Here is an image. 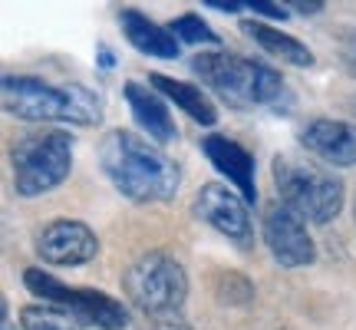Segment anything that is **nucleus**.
Instances as JSON below:
<instances>
[{
  "instance_id": "nucleus-1",
  "label": "nucleus",
  "mask_w": 356,
  "mask_h": 330,
  "mask_svg": "<svg viewBox=\"0 0 356 330\" xmlns=\"http://www.w3.org/2000/svg\"><path fill=\"white\" fill-rule=\"evenodd\" d=\"M99 165L129 202H168L181 185V168L155 142L129 129H113L99 142Z\"/></svg>"
},
{
  "instance_id": "nucleus-2",
  "label": "nucleus",
  "mask_w": 356,
  "mask_h": 330,
  "mask_svg": "<svg viewBox=\"0 0 356 330\" xmlns=\"http://www.w3.org/2000/svg\"><path fill=\"white\" fill-rule=\"evenodd\" d=\"M0 102L17 119L30 123H73L96 126L102 119V100L79 83H47L37 77H3Z\"/></svg>"
},
{
  "instance_id": "nucleus-3",
  "label": "nucleus",
  "mask_w": 356,
  "mask_h": 330,
  "mask_svg": "<svg viewBox=\"0 0 356 330\" xmlns=\"http://www.w3.org/2000/svg\"><path fill=\"white\" fill-rule=\"evenodd\" d=\"M191 70L218 100L241 113L254 106H277L287 96V83L277 70L257 63V60H244L238 53H198L191 60Z\"/></svg>"
},
{
  "instance_id": "nucleus-4",
  "label": "nucleus",
  "mask_w": 356,
  "mask_h": 330,
  "mask_svg": "<svg viewBox=\"0 0 356 330\" xmlns=\"http://www.w3.org/2000/svg\"><path fill=\"white\" fill-rule=\"evenodd\" d=\"M274 185H277L280 205H287L293 215H300L307 225H327L340 215L346 198V185L333 168L317 162H304L293 155L274 159Z\"/></svg>"
},
{
  "instance_id": "nucleus-5",
  "label": "nucleus",
  "mask_w": 356,
  "mask_h": 330,
  "mask_svg": "<svg viewBox=\"0 0 356 330\" xmlns=\"http://www.w3.org/2000/svg\"><path fill=\"white\" fill-rule=\"evenodd\" d=\"M10 165L17 195L37 198L43 191H53L73 168V136L63 129L30 132L10 149Z\"/></svg>"
},
{
  "instance_id": "nucleus-6",
  "label": "nucleus",
  "mask_w": 356,
  "mask_h": 330,
  "mask_svg": "<svg viewBox=\"0 0 356 330\" xmlns=\"http://www.w3.org/2000/svg\"><path fill=\"white\" fill-rule=\"evenodd\" d=\"M132 307H139L145 317H172L181 314L188 301V274L172 254L149 251L129 265L122 278Z\"/></svg>"
},
{
  "instance_id": "nucleus-7",
  "label": "nucleus",
  "mask_w": 356,
  "mask_h": 330,
  "mask_svg": "<svg viewBox=\"0 0 356 330\" xmlns=\"http://www.w3.org/2000/svg\"><path fill=\"white\" fill-rule=\"evenodd\" d=\"M24 284L30 294H37L43 304H56L66 311H76L86 320L99 324L102 330H126L129 327V311L122 301H115L109 294L92 291V288H70L63 281L47 274L43 267H30L24 274Z\"/></svg>"
},
{
  "instance_id": "nucleus-8",
  "label": "nucleus",
  "mask_w": 356,
  "mask_h": 330,
  "mask_svg": "<svg viewBox=\"0 0 356 330\" xmlns=\"http://www.w3.org/2000/svg\"><path fill=\"white\" fill-rule=\"evenodd\" d=\"M261 235H264L270 258L280 267H307L317 261V244L307 231V221L300 215H293L287 205H267Z\"/></svg>"
},
{
  "instance_id": "nucleus-9",
  "label": "nucleus",
  "mask_w": 356,
  "mask_h": 330,
  "mask_svg": "<svg viewBox=\"0 0 356 330\" xmlns=\"http://www.w3.org/2000/svg\"><path fill=\"white\" fill-rule=\"evenodd\" d=\"M195 215L208 221L218 235H225L228 242H234L241 251H248L254 244V225L248 215V202L238 191L225 189V185H204L195 195Z\"/></svg>"
},
{
  "instance_id": "nucleus-10",
  "label": "nucleus",
  "mask_w": 356,
  "mask_h": 330,
  "mask_svg": "<svg viewBox=\"0 0 356 330\" xmlns=\"http://www.w3.org/2000/svg\"><path fill=\"white\" fill-rule=\"evenodd\" d=\"M37 254L43 258V265L53 267H76L86 265L99 254V238L96 231L83 225V221H73V218H60V221H50L47 228L37 235Z\"/></svg>"
},
{
  "instance_id": "nucleus-11",
  "label": "nucleus",
  "mask_w": 356,
  "mask_h": 330,
  "mask_svg": "<svg viewBox=\"0 0 356 330\" xmlns=\"http://www.w3.org/2000/svg\"><path fill=\"white\" fill-rule=\"evenodd\" d=\"M307 152H314L323 162L337 165V168H350L356 165V126L343 119H314L307 123L300 132Z\"/></svg>"
},
{
  "instance_id": "nucleus-12",
  "label": "nucleus",
  "mask_w": 356,
  "mask_h": 330,
  "mask_svg": "<svg viewBox=\"0 0 356 330\" xmlns=\"http://www.w3.org/2000/svg\"><path fill=\"white\" fill-rule=\"evenodd\" d=\"M202 152L204 159L215 165L221 175L228 178L231 185L238 189L244 202H257V185H254V159L251 152L238 146V142H231L228 136H204L202 139Z\"/></svg>"
},
{
  "instance_id": "nucleus-13",
  "label": "nucleus",
  "mask_w": 356,
  "mask_h": 330,
  "mask_svg": "<svg viewBox=\"0 0 356 330\" xmlns=\"http://www.w3.org/2000/svg\"><path fill=\"white\" fill-rule=\"evenodd\" d=\"M126 102L129 109H132V119L139 123V129L149 136L152 142L159 146H165V142H175L178 139V126L172 113H168V106L162 102V96L149 89L145 83H126Z\"/></svg>"
},
{
  "instance_id": "nucleus-14",
  "label": "nucleus",
  "mask_w": 356,
  "mask_h": 330,
  "mask_svg": "<svg viewBox=\"0 0 356 330\" xmlns=\"http://www.w3.org/2000/svg\"><path fill=\"white\" fill-rule=\"evenodd\" d=\"M122 30H126V40L145 56H155V60H175L178 53V40L172 30L159 26L155 20H149L145 13L139 10H122Z\"/></svg>"
},
{
  "instance_id": "nucleus-15",
  "label": "nucleus",
  "mask_w": 356,
  "mask_h": 330,
  "mask_svg": "<svg viewBox=\"0 0 356 330\" xmlns=\"http://www.w3.org/2000/svg\"><path fill=\"white\" fill-rule=\"evenodd\" d=\"M155 93H162L165 100H172L178 109H185V116H191L195 123H202V126H215L218 123V109L215 102L204 96L202 89L195 86V83H181V79H172V77H162V73H152L149 77Z\"/></svg>"
},
{
  "instance_id": "nucleus-16",
  "label": "nucleus",
  "mask_w": 356,
  "mask_h": 330,
  "mask_svg": "<svg viewBox=\"0 0 356 330\" xmlns=\"http://www.w3.org/2000/svg\"><path fill=\"white\" fill-rule=\"evenodd\" d=\"M241 30L254 40L261 50H267L270 56H280L284 63H291V66H314V53H310V47H307V43H300L297 37H291V33L274 30V26H267V24H257V20L241 24Z\"/></svg>"
},
{
  "instance_id": "nucleus-17",
  "label": "nucleus",
  "mask_w": 356,
  "mask_h": 330,
  "mask_svg": "<svg viewBox=\"0 0 356 330\" xmlns=\"http://www.w3.org/2000/svg\"><path fill=\"white\" fill-rule=\"evenodd\" d=\"M24 330H102L99 324L86 320L76 311H66L56 304H26L20 311Z\"/></svg>"
},
{
  "instance_id": "nucleus-18",
  "label": "nucleus",
  "mask_w": 356,
  "mask_h": 330,
  "mask_svg": "<svg viewBox=\"0 0 356 330\" xmlns=\"http://www.w3.org/2000/svg\"><path fill=\"white\" fill-rule=\"evenodd\" d=\"M215 294L221 304L241 307L254 297V284L244 278V274H234V271H218L215 274Z\"/></svg>"
},
{
  "instance_id": "nucleus-19",
  "label": "nucleus",
  "mask_w": 356,
  "mask_h": 330,
  "mask_svg": "<svg viewBox=\"0 0 356 330\" xmlns=\"http://www.w3.org/2000/svg\"><path fill=\"white\" fill-rule=\"evenodd\" d=\"M168 30L175 33L178 43H181V40H185V43H218V33L204 24L198 13H181V17H175V20L168 24Z\"/></svg>"
},
{
  "instance_id": "nucleus-20",
  "label": "nucleus",
  "mask_w": 356,
  "mask_h": 330,
  "mask_svg": "<svg viewBox=\"0 0 356 330\" xmlns=\"http://www.w3.org/2000/svg\"><path fill=\"white\" fill-rule=\"evenodd\" d=\"M337 53H340V63H343L346 73L356 77V30H343V33H340Z\"/></svg>"
},
{
  "instance_id": "nucleus-21",
  "label": "nucleus",
  "mask_w": 356,
  "mask_h": 330,
  "mask_svg": "<svg viewBox=\"0 0 356 330\" xmlns=\"http://www.w3.org/2000/svg\"><path fill=\"white\" fill-rule=\"evenodd\" d=\"M145 330H195L181 314H172V317H152Z\"/></svg>"
},
{
  "instance_id": "nucleus-22",
  "label": "nucleus",
  "mask_w": 356,
  "mask_h": 330,
  "mask_svg": "<svg viewBox=\"0 0 356 330\" xmlns=\"http://www.w3.org/2000/svg\"><path fill=\"white\" fill-rule=\"evenodd\" d=\"M248 7L261 17H270V20H284L287 17V7H277V3H270V0H248Z\"/></svg>"
},
{
  "instance_id": "nucleus-23",
  "label": "nucleus",
  "mask_w": 356,
  "mask_h": 330,
  "mask_svg": "<svg viewBox=\"0 0 356 330\" xmlns=\"http://www.w3.org/2000/svg\"><path fill=\"white\" fill-rule=\"evenodd\" d=\"M297 13H320L323 10V0H291Z\"/></svg>"
},
{
  "instance_id": "nucleus-24",
  "label": "nucleus",
  "mask_w": 356,
  "mask_h": 330,
  "mask_svg": "<svg viewBox=\"0 0 356 330\" xmlns=\"http://www.w3.org/2000/svg\"><path fill=\"white\" fill-rule=\"evenodd\" d=\"M204 3H211L215 10H228V13H238L244 7L241 0H204Z\"/></svg>"
},
{
  "instance_id": "nucleus-25",
  "label": "nucleus",
  "mask_w": 356,
  "mask_h": 330,
  "mask_svg": "<svg viewBox=\"0 0 356 330\" xmlns=\"http://www.w3.org/2000/svg\"><path fill=\"white\" fill-rule=\"evenodd\" d=\"M0 330H13V320H10V307H7V301H3V324H0Z\"/></svg>"
}]
</instances>
